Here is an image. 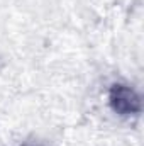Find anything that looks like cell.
<instances>
[{
  "label": "cell",
  "mask_w": 144,
  "mask_h": 146,
  "mask_svg": "<svg viewBox=\"0 0 144 146\" xmlns=\"http://www.w3.org/2000/svg\"><path fill=\"white\" fill-rule=\"evenodd\" d=\"M108 104L112 110L122 117L129 115H137L143 106H141V97L139 94L124 83H114L108 90Z\"/></svg>",
  "instance_id": "1"
}]
</instances>
